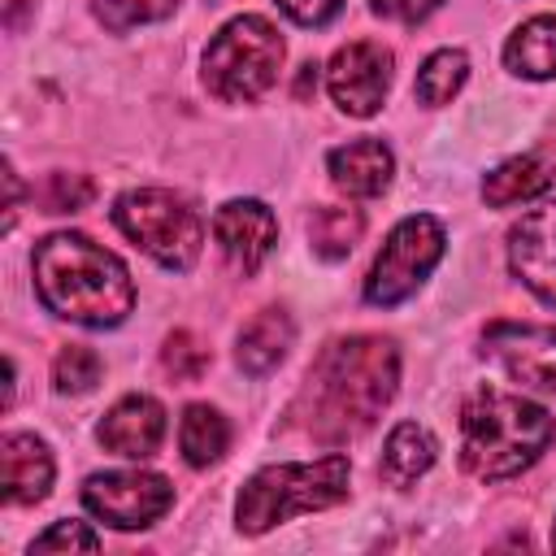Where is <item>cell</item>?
I'll return each instance as SVG.
<instances>
[{
    "label": "cell",
    "instance_id": "cell-1",
    "mask_svg": "<svg viewBox=\"0 0 556 556\" xmlns=\"http://www.w3.org/2000/svg\"><path fill=\"white\" fill-rule=\"evenodd\" d=\"M400 382V352L382 334H343L330 339L304 374V387L291 404V426L317 443H343L365 434L391 404Z\"/></svg>",
    "mask_w": 556,
    "mask_h": 556
},
{
    "label": "cell",
    "instance_id": "cell-2",
    "mask_svg": "<svg viewBox=\"0 0 556 556\" xmlns=\"http://www.w3.org/2000/svg\"><path fill=\"white\" fill-rule=\"evenodd\" d=\"M35 291L48 313L78 326H117L135 308V282L126 265L87 235L56 230L35 243Z\"/></svg>",
    "mask_w": 556,
    "mask_h": 556
},
{
    "label": "cell",
    "instance_id": "cell-3",
    "mask_svg": "<svg viewBox=\"0 0 556 556\" xmlns=\"http://www.w3.org/2000/svg\"><path fill=\"white\" fill-rule=\"evenodd\" d=\"M552 439H556L552 413L526 395L482 387L465 400L460 465L482 482H500V478L521 473L526 465H534L547 452Z\"/></svg>",
    "mask_w": 556,
    "mask_h": 556
},
{
    "label": "cell",
    "instance_id": "cell-4",
    "mask_svg": "<svg viewBox=\"0 0 556 556\" xmlns=\"http://www.w3.org/2000/svg\"><path fill=\"white\" fill-rule=\"evenodd\" d=\"M352 465L343 452H330L313 465H269L252 473L235 500V521L243 534H265L287 517L330 508L348 500Z\"/></svg>",
    "mask_w": 556,
    "mask_h": 556
},
{
    "label": "cell",
    "instance_id": "cell-5",
    "mask_svg": "<svg viewBox=\"0 0 556 556\" xmlns=\"http://www.w3.org/2000/svg\"><path fill=\"white\" fill-rule=\"evenodd\" d=\"M282 52H287L282 35L265 17L243 13L208 39V48H204V87L226 104H252L256 96H265L278 83Z\"/></svg>",
    "mask_w": 556,
    "mask_h": 556
},
{
    "label": "cell",
    "instance_id": "cell-6",
    "mask_svg": "<svg viewBox=\"0 0 556 556\" xmlns=\"http://www.w3.org/2000/svg\"><path fill=\"white\" fill-rule=\"evenodd\" d=\"M113 222L135 248H143L165 269H191L200 256V243H204L200 213L165 187H135V191L117 195Z\"/></svg>",
    "mask_w": 556,
    "mask_h": 556
},
{
    "label": "cell",
    "instance_id": "cell-7",
    "mask_svg": "<svg viewBox=\"0 0 556 556\" xmlns=\"http://www.w3.org/2000/svg\"><path fill=\"white\" fill-rule=\"evenodd\" d=\"M443 243H447V235H443L439 217H430V213L404 217V222L387 235L382 252H378L374 265H369L365 300L378 304V308H391V304L408 300V295L426 282V274L439 265Z\"/></svg>",
    "mask_w": 556,
    "mask_h": 556
},
{
    "label": "cell",
    "instance_id": "cell-8",
    "mask_svg": "<svg viewBox=\"0 0 556 556\" xmlns=\"http://www.w3.org/2000/svg\"><path fill=\"white\" fill-rule=\"evenodd\" d=\"M83 504L87 513H96L100 521L117 530H143L156 517H165V508L174 504V486L169 478L148 473V469H113V473L87 478Z\"/></svg>",
    "mask_w": 556,
    "mask_h": 556
},
{
    "label": "cell",
    "instance_id": "cell-9",
    "mask_svg": "<svg viewBox=\"0 0 556 556\" xmlns=\"http://www.w3.org/2000/svg\"><path fill=\"white\" fill-rule=\"evenodd\" d=\"M326 87L348 117H374L391 87V52L374 39L343 43L326 65Z\"/></svg>",
    "mask_w": 556,
    "mask_h": 556
},
{
    "label": "cell",
    "instance_id": "cell-10",
    "mask_svg": "<svg viewBox=\"0 0 556 556\" xmlns=\"http://www.w3.org/2000/svg\"><path fill=\"white\" fill-rule=\"evenodd\" d=\"M482 348L491 361L504 365L508 378L521 387L556 391V326L534 321H491L482 334Z\"/></svg>",
    "mask_w": 556,
    "mask_h": 556
},
{
    "label": "cell",
    "instance_id": "cell-11",
    "mask_svg": "<svg viewBox=\"0 0 556 556\" xmlns=\"http://www.w3.org/2000/svg\"><path fill=\"white\" fill-rule=\"evenodd\" d=\"M508 265L543 304L556 308V200L530 208L508 230Z\"/></svg>",
    "mask_w": 556,
    "mask_h": 556
},
{
    "label": "cell",
    "instance_id": "cell-12",
    "mask_svg": "<svg viewBox=\"0 0 556 556\" xmlns=\"http://www.w3.org/2000/svg\"><path fill=\"white\" fill-rule=\"evenodd\" d=\"M213 235L239 274H256L278 243V217L261 200H230L217 208Z\"/></svg>",
    "mask_w": 556,
    "mask_h": 556
},
{
    "label": "cell",
    "instance_id": "cell-13",
    "mask_svg": "<svg viewBox=\"0 0 556 556\" xmlns=\"http://www.w3.org/2000/svg\"><path fill=\"white\" fill-rule=\"evenodd\" d=\"M96 434L113 456L148 460L165 439V408L152 395H126L104 413Z\"/></svg>",
    "mask_w": 556,
    "mask_h": 556
},
{
    "label": "cell",
    "instance_id": "cell-14",
    "mask_svg": "<svg viewBox=\"0 0 556 556\" xmlns=\"http://www.w3.org/2000/svg\"><path fill=\"white\" fill-rule=\"evenodd\" d=\"M552 182H556V139L534 148V152H521V156L495 165L482 178V200L491 208H508V204H526V200L543 195Z\"/></svg>",
    "mask_w": 556,
    "mask_h": 556
},
{
    "label": "cell",
    "instance_id": "cell-15",
    "mask_svg": "<svg viewBox=\"0 0 556 556\" xmlns=\"http://www.w3.org/2000/svg\"><path fill=\"white\" fill-rule=\"evenodd\" d=\"M326 169H330V182L356 200H369V195H382L391 187V174H395V156L382 139H352L343 148H334L326 156Z\"/></svg>",
    "mask_w": 556,
    "mask_h": 556
},
{
    "label": "cell",
    "instance_id": "cell-16",
    "mask_svg": "<svg viewBox=\"0 0 556 556\" xmlns=\"http://www.w3.org/2000/svg\"><path fill=\"white\" fill-rule=\"evenodd\" d=\"M4 465V500L9 504H39L52 486V452L35 434H4L0 443Z\"/></svg>",
    "mask_w": 556,
    "mask_h": 556
},
{
    "label": "cell",
    "instance_id": "cell-17",
    "mask_svg": "<svg viewBox=\"0 0 556 556\" xmlns=\"http://www.w3.org/2000/svg\"><path fill=\"white\" fill-rule=\"evenodd\" d=\"M291 339H295V326H291V317L282 313V308H261L243 330H239V348H235V361H239V369L243 374H252V378H261V374H269L282 356H287V348H291Z\"/></svg>",
    "mask_w": 556,
    "mask_h": 556
},
{
    "label": "cell",
    "instance_id": "cell-18",
    "mask_svg": "<svg viewBox=\"0 0 556 556\" xmlns=\"http://www.w3.org/2000/svg\"><path fill=\"white\" fill-rule=\"evenodd\" d=\"M434 439H430V430L426 426H417V421H400L391 434H387V447H382V465H378V473H382V482L387 486H413L430 465H434Z\"/></svg>",
    "mask_w": 556,
    "mask_h": 556
},
{
    "label": "cell",
    "instance_id": "cell-19",
    "mask_svg": "<svg viewBox=\"0 0 556 556\" xmlns=\"http://www.w3.org/2000/svg\"><path fill=\"white\" fill-rule=\"evenodd\" d=\"M504 65L521 78H556V17L539 13L521 22L504 43Z\"/></svg>",
    "mask_w": 556,
    "mask_h": 556
},
{
    "label": "cell",
    "instance_id": "cell-20",
    "mask_svg": "<svg viewBox=\"0 0 556 556\" xmlns=\"http://www.w3.org/2000/svg\"><path fill=\"white\" fill-rule=\"evenodd\" d=\"M178 443H182L187 465L204 469V465L222 460V452L230 447V426H226V417H222L217 408H208V404H187Z\"/></svg>",
    "mask_w": 556,
    "mask_h": 556
},
{
    "label": "cell",
    "instance_id": "cell-21",
    "mask_svg": "<svg viewBox=\"0 0 556 556\" xmlns=\"http://www.w3.org/2000/svg\"><path fill=\"white\" fill-rule=\"evenodd\" d=\"M365 217L361 208H343V204H321L308 217V243L321 261H343L352 252V243L361 239Z\"/></svg>",
    "mask_w": 556,
    "mask_h": 556
},
{
    "label": "cell",
    "instance_id": "cell-22",
    "mask_svg": "<svg viewBox=\"0 0 556 556\" xmlns=\"http://www.w3.org/2000/svg\"><path fill=\"white\" fill-rule=\"evenodd\" d=\"M469 78V56L460 48H443L434 56H426L421 74H417V100L421 104H447Z\"/></svg>",
    "mask_w": 556,
    "mask_h": 556
},
{
    "label": "cell",
    "instance_id": "cell-23",
    "mask_svg": "<svg viewBox=\"0 0 556 556\" xmlns=\"http://www.w3.org/2000/svg\"><path fill=\"white\" fill-rule=\"evenodd\" d=\"M174 9H178V0H96V17L113 35H122L130 26H143V22H161Z\"/></svg>",
    "mask_w": 556,
    "mask_h": 556
},
{
    "label": "cell",
    "instance_id": "cell-24",
    "mask_svg": "<svg viewBox=\"0 0 556 556\" xmlns=\"http://www.w3.org/2000/svg\"><path fill=\"white\" fill-rule=\"evenodd\" d=\"M100 356L91 352V348H83V343H70V348H61L56 352V361H52V382H56V391H91L96 382H100Z\"/></svg>",
    "mask_w": 556,
    "mask_h": 556
},
{
    "label": "cell",
    "instance_id": "cell-25",
    "mask_svg": "<svg viewBox=\"0 0 556 556\" xmlns=\"http://www.w3.org/2000/svg\"><path fill=\"white\" fill-rule=\"evenodd\" d=\"M161 365H165V374H174L178 382H195V378H204V369H208V348H204L191 330H174V334L165 339V348H161Z\"/></svg>",
    "mask_w": 556,
    "mask_h": 556
},
{
    "label": "cell",
    "instance_id": "cell-26",
    "mask_svg": "<svg viewBox=\"0 0 556 556\" xmlns=\"http://www.w3.org/2000/svg\"><path fill=\"white\" fill-rule=\"evenodd\" d=\"M96 195L87 174H48L43 187L35 191V200L43 204V213H78L87 200Z\"/></svg>",
    "mask_w": 556,
    "mask_h": 556
},
{
    "label": "cell",
    "instance_id": "cell-27",
    "mask_svg": "<svg viewBox=\"0 0 556 556\" xmlns=\"http://www.w3.org/2000/svg\"><path fill=\"white\" fill-rule=\"evenodd\" d=\"M96 547H100V539L83 521H56L52 530L35 534V543H30V552H96Z\"/></svg>",
    "mask_w": 556,
    "mask_h": 556
},
{
    "label": "cell",
    "instance_id": "cell-28",
    "mask_svg": "<svg viewBox=\"0 0 556 556\" xmlns=\"http://www.w3.org/2000/svg\"><path fill=\"white\" fill-rule=\"evenodd\" d=\"M278 9L300 26H326L343 9V0H278Z\"/></svg>",
    "mask_w": 556,
    "mask_h": 556
},
{
    "label": "cell",
    "instance_id": "cell-29",
    "mask_svg": "<svg viewBox=\"0 0 556 556\" xmlns=\"http://www.w3.org/2000/svg\"><path fill=\"white\" fill-rule=\"evenodd\" d=\"M378 17H391V22H404V26H417L426 22L443 0H369Z\"/></svg>",
    "mask_w": 556,
    "mask_h": 556
},
{
    "label": "cell",
    "instance_id": "cell-30",
    "mask_svg": "<svg viewBox=\"0 0 556 556\" xmlns=\"http://www.w3.org/2000/svg\"><path fill=\"white\" fill-rule=\"evenodd\" d=\"M313 87H317V65H304V70H300V83H295V96L304 100Z\"/></svg>",
    "mask_w": 556,
    "mask_h": 556
},
{
    "label": "cell",
    "instance_id": "cell-31",
    "mask_svg": "<svg viewBox=\"0 0 556 556\" xmlns=\"http://www.w3.org/2000/svg\"><path fill=\"white\" fill-rule=\"evenodd\" d=\"M552 547H556V526H552Z\"/></svg>",
    "mask_w": 556,
    "mask_h": 556
}]
</instances>
